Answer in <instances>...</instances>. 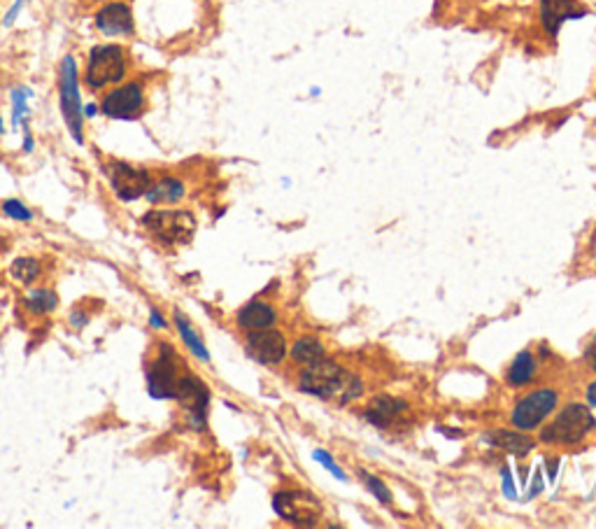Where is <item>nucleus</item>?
I'll list each match as a JSON object with an SVG mask.
<instances>
[{
    "label": "nucleus",
    "mask_w": 596,
    "mask_h": 529,
    "mask_svg": "<svg viewBox=\"0 0 596 529\" xmlns=\"http://www.w3.org/2000/svg\"><path fill=\"white\" fill-rule=\"evenodd\" d=\"M301 392L319 396V399H331V402L348 403L350 399L361 395V383L352 373L341 369L336 361L319 360L306 369L298 378Z\"/></svg>",
    "instance_id": "obj_1"
},
{
    "label": "nucleus",
    "mask_w": 596,
    "mask_h": 529,
    "mask_svg": "<svg viewBox=\"0 0 596 529\" xmlns=\"http://www.w3.org/2000/svg\"><path fill=\"white\" fill-rule=\"evenodd\" d=\"M58 105H61V115L65 119L70 135L77 145H84V112H82V96H80V70L73 54H65L61 65H58Z\"/></svg>",
    "instance_id": "obj_2"
},
{
    "label": "nucleus",
    "mask_w": 596,
    "mask_h": 529,
    "mask_svg": "<svg viewBox=\"0 0 596 529\" xmlns=\"http://www.w3.org/2000/svg\"><path fill=\"white\" fill-rule=\"evenodd\" d=\"M126 52L119 45H99L89 52L87 68H84V84L89 89H105L119 84L126 77Z\"/></svg>",
    "instance_id": "obj_3"
},
{
    "label": "nucleus",
    "mask_w": 596,
    "mask_h": 529,
    "mask_svg": "<svg viewBox=\"0 0 596 529\" xmlns=\"http://www.w3.org/2000/svg\"><path fill=\"white\" fill-rule=\"evenodd\" d=\"M596 427V420L592 411L583 403H571L557 415L552 425L540 431L543 443H555V446H571L578 443Z\"/></svg>",
    "instance_id": "obj_4"
},
{
    "label": "nucleus",
    "mask_w": 596,
    "mask_h": 529,
    "mask_svg": "<svg viewBox=\"0 0 596 529\" xmlns=\"http://www.w3.org/2000/svg\"><path fill=\"white\" fill-rule=\"evenodd\" d=\"M143 224L150 229L159 240L163 243L175 245V243H189L196 231V220H194L192 212L186 210H151L143 217Z\"/></svg>",
    "instance_id": "obj_5"
},
{
    "label": "nucleus",
    "mask_w": 596,
    "mask_h": 529,
    "mask_svg": "<svg viewBox=\"0 0 596 529\" xmlns=\"http://www.w3.org/2000/svg\"><path fill=\"white\" fill-rule=\"evenodd\" d=\"M159 357L151 361L150 371H147V392L151 399L166 402V399H175L177 392V380H180V361L175 357V350L170 345L161 343L159 345Z\"/></svg>",
    "instance_id": "obj_6"
},
{
    "label": "nucleus",
    "mask_w": 596,
    "mask_h": 529,
    "mask_svg": "<svg viewBox=\"0 0 596 529\" xmlns=\"http://www.w3.org/2000/svg\"><path fill=\"white\" fill-rule=\"evenodd\" d=\"M143 110H145V89L140 87L138 82H126L122 87L105 93L100 100V112L119 122L138 119Z\"/></svg>",
    "instance_id": "obj_7"
},
{
    "label": "nucleus",
    "mask_w": 596,
    "mask_h": 529,
    "mask_svg": "<svg viewBox=\"0 0 596 529\" xmlns=\"http://www.w3.org/2000/svg\"><path fill=\"white\" fill-rule=\"evenodd\" d=\"M557 402H559V395L550 390V387L531 392V395H527L517 403L513 415H510V422L520 431L539 429L540 422L557 408Z\"/></svg>",
    "instance_id": "obj_8"
},
{
    "label": "nucleus",
    "mask_w": 596,
    "mask_h": 529,
    "mask_svg": "<svg viewBox=\"0 0 596 529\" xmlns=\"http://www.w3.org/2000/svg\"><path fill=\"white\" fill-rule=\"evenodd\" d=\"M105 173H108L112 192L122 201L143 198L151 186V175L143 169H135V166L126 161H110L105 166Z\"/></svg>",
    "instance_id": "obj_9"
},
{
    "label": "nucleus",
    "mask_w": 596,
    "mask_h": 529,
    "mask_svg": "<svg viewBox=\"0 0 596 529\" xmlns=\"http://www.w3.org/2000/svg\"><path fill=\"white\" fill-rule=\"evenodd\" d=\"M272 508L280 518L294 525H315L322 518V504L307 492H278Z\"/></svg>",
    "instance_id": "obj_10"
},
{
    "label": "nucleus",
    "mask_w": 596,
    "mask_h": 529,
    "mask_svg": "<svg viewBox=\"0 0 596 529\" xmlns=\"http://www.w3.org/2000/svg\"><path fill=\"white\" fill-rule=\"evenodd\" d=\"M175 399H177V403L186 411L189 425H192L194 429H203V427H205V420H208V403H210L208 387H205L196 376H180Z\"/></svg>",
    "instance_id": "obj_11"
},
{
    "label": "nucleus",
    "mask_w": 596,
    "mask_h": 529,
    "mask_svg": "<svg viewBox=\"0 0 596 529\" xmlns=\"http://www.w3.org/2000/svg\"><path fill=\"white\" fill-rule=\"evenodd\" d=\"M247 355L259 364L275 367L287 355V341L278 329H252L247 336Z\"/></svg>",
    "instance_id": "obj_12"
},
{
    "label": "nucleus",
    "mask_w": 596,
    "mask_h": 529,
    "mask_svg": "<svg viewBox=\"0 0 596 529\" xmlns=\"http://www.w3.org/2000/svg\"><path fill=\"white\" fill-rule=\"evenodd\" d=\"M96 29L100 30L108 38H126L135 30L134 22V10L126 3H119V0H112V3H105L96 17H93Z\"/></svg>",
    "instance_id": "obj_13"
},
{
    "label": "nucleus",
    "mask_w": 596,
    "mask_h": 529,
    "mask_svg": "<svg viewBox=\"0 0 596 529\" xmlns=\"http://www.w3.org/2000/svg\"><path fill=\"white\" fill-rule=\"evenodd\" d=\"M587 10L578 5V0H540V23L548 35L555 38L566 22L583 19Z\"/></svg>",
    "instance_id": "obj_14"
},
{
    "label": "nucleus",
    "mask_w": 596,
    "mask_h": 529,
    "mask_svg": "<svg viewBox=\"0 0 596 529\" xmlns=\"http://www.w3.org/2000/svg\"><path fill=\"white\" fill-rule=\"evenodd\" d=\"M186 194L185 182L177 178H161V180L151 182V186L145 192L147 204L151 205H175L180 204Z\"/></svg>",
    "instance_id": "obj_15"
},
{
    "label": "nucleus",
    "mask_w": 596,
    "mask_h": 529,
    "mask_svg": "<svg viewBox=\"0 0 596 529\" xmlns=\"http://www.w3.org/2000/svg\"><path fill=\"white\" fill-rule=\"evenodd\" d=\"M408 406L399 399H392V396H377L373 399L368 411H366V420L376 427H389L392 422H396L401 413H405Z\"/></svg>",
    "instance_id": "obj_16"
},
{
    "label": "nucleus",
    "mask_w": 596,
    "mask_h": 529,
    "mask_svg": "<svg viewBox=\"0 0 596 529\" xmlns=\"http://www.w3.org/2000/svg\"><path fill=\"white\" fill-rule=\"evenodd\" d=\"M275 317H278V313L272 306L263 301H252L238 313V325L243 329H249V332L252 329H266V326L275 325Z\"/></svg>",
    "instance_id": "obj_17"
},
{
    "label": "nucleus",
    "mask_w": 596,
    "mask_h": 529,
    "mask_svg": "<svg viewBox=\"0 0 596 529\" xmlns=\"http://www.w3.org/2000/svg\"><path fill=\"white\" fill-rule=\"evenodd\" d=\"M487 441H492V446L497 448H504L505 453H513L515 457H524L533 450V441L529 437H524L520 429L517 431H505L497 429L492 434H487Z\"/></svg>",
    "instance_id": "obj_18"
},
{
    "label": "nucleus",
    "mask_w": 596,
    "mask_h": 529,
    "mask_svg": "<svg viewBox=\"0 0 596 529\" xmlns=\"http://www.w3.org/2000/svg\"><path fill=\"white\" fill-rule=\"evenodd\" d=\"M175 326H177V332H180V338L185 341L186 350H192V355H196L198 360L210 361V352H208V348H205V343H203L201 334L194 329L192 322L186 320L185 315L175 313Z\"/></svg>",
    "instance_id": "obj_19"
},
{
    "label": "nucleus",
    "mask_w": 596,
    "mask_h": 529,
    "mask_svg": "<svg viewBox=\"0 0 596 529\" xmlns=\"http://www.w3.org/2000/svg\"><path fill=\"white\" fill-rule=\"evenodd\" d=\"M30 99L33 91L29 87H14L10 93L12 100V126L14 128H29V115H30Z\"/></svg>",
    "instance_id": "obj_20"
},
{
    "label": "nucleus",
    "mask_w": 596,
    "mask_h": 529,
    "mask_svg": "<svg viewBox=\"0 0 596 529\" xmlns=\"http://www.w3.org/2000/svg\"><path fill=\"white\" fill-rule=\"evenodd\" d=\"M291 357H294L296 364H303V367H310L315 361L324 360V345L319 343L317 338L313 336H303L298 338L291 348Z\"/></svg>",
    "instance_id": "obj_21"
},
{
    "label": "nucleus",
    "mask_w": 596,
    "mask_h": 529,
    "mask_svg": "<svg viewBox=\"0 0 596 529\" xmlns=\"http://www.w3.org/2000/svg\"><path fill=\"white\" fill-rule=\"evenodd\" d=\"M533 376H536V360H533L531 352H520L508 371V383L520 387V385L531 383Z\"/></svg>",
    "instance_id": "obj_22"
},
{
    "label": "nucleus",
    "mask_w": 596,
    "mask_h": 529,
    "mask_svg": "<svg viewBox=\"0 0 596 529\" xmlns=\"http://www.w3.org/2000/svg\"><path fill=\"white\" fill-rule=\"evenodd\" d=\"M40 275V264L33 256H19L14 259L10 266V278L17 282V285H30L35 282Z\"/></svg>",
    "instance_id": "obj_23"
},
{
    "label": "nucleus",
    "mask_w": 596,
    "mask_h": 529,
    "mask_svg": "<svg viewBox=\"0 0 596 529\" xmlns=\"http://www.w3.org/2000/svg\"><path fill=\"white\" fill-rule=\"evenodd\" d=\"M58 306V299L52 290H33L26 294V308L35 315L52 313Z\"/></svg>",
    "instance_id": "obj_24"
},
{
    "label": "nucleus",
    "mask_w": 596,
    "mask_h": 529,
    "mask_svg": "<svg viewBox=\"0 0 596 529\" xmlns=\"http://www.w3.org/2000/svg\"><path fill=\"white\" fill-rule=\"evenodd\" d=\"M359 476H361V481L368 485V490H371L377 499L383 501V504H392V492H389V488L383 483V481H380V478L371 476L368 472H359Z\"/></svg>",
    "instance_id": "obj_25"
},
{
    "label": "nucleus",
    "mask_w": 596,
    "mask_h": 529,
    "mask_svg": "<svg viewBox=\"0 0 596 529\" xmlns=\"http://www.w3.org/2000/svg\"><path fill=\"white\" fill-rule=\"evenodd\" d=\"M3 212H5L7 217H12V220H19V221L33 220V212H30V210L26 208L22 201H17V198H10V201H5V204H3Z\"/></svg>",
    "instance_id": "obj_26"
},
{
    "label": "nucleus",
    "mask_w": 596,
    "mask_h": 529,
    "mask_svg": "<svg viewBox=\"0 0 596 529\" xmlns=\"http://www.w3.org/2000/svg\"><path fill=\"white\" fill-rule=\"evenodd\" d=\"M315 460H319V464L324 466V469H329L333 476L338 478V481H348V476H345V472H342L341 466L333 462V457H331L329 453H324V450H315Z\"/></svg>",
    "instance_id": "obj_27"
},
{
    "label": "nucleus",
    "mask_w": 596,
    "mask_h": 529,
    "mask_svg": "<svg viewBox=\"0 0 596 529\" xmlns=\"http://www.w3.org/2000/svg\"><path fill=\"white\" fill-rule=\"evenodd\" d=\"M26 3H29V0H14V3H12L10 10H7V14H5V19H3V23H5V26H12V23L17 22V17H19V14H22V10H23V5H26Z\"/></svg>",
    "instance_id": "obj_28"
},
{
    "label": "nucleus",
    "mask_w": 596,
    "mask_h": 529,
    "mask_svg": "<svg viewBox=\"0 0 596 529\" xmlns=\"http://www.w3.org/2000/svg\"><path fill=\"white\" fill-rule=\"evenodd\" d=\"M150 325L154 326V329H166V326H168V320H166V317H163V315L159 313V310L151 308V313H150Z\"/></svg>",
    "instance_id": "obj_29"
},
{
    "label": "nucleus",
    "mask_w": 596,
    "mask_h": 529,
    "mask_svg": "<svg viewBox=\"0 0 596 529\" xmlns=\"http://www.w3.org/2000/svg\"><path fill=\"white\" fill-rule=\"evenodd\" d=\"M504 490H505V495H508L510 499H515V485H513V478H510L508 466L504 469Z\"/></svg>",
    "instance_id": "obj_30"
},
{
    "label": "nucleus",
    "mask_w": 596,
    "mask_h": 529,
    "mask_svg": "<svg viewBox=\"0 0 596 529\" xmlns=\"http://www.w3.org/2000/svg\"><path fill=\"white\" fill-rule=\"evenodd\" d=\"M35 143H33V134H30L29 128H23V150L33 152Z\"/></svg>",
    "instance_id": "obj_31"
},
{
    "label": "nucleus",
    "mask_w": 596,
    "mask_h": 529,
    "mask_svg": "<svg viewBox=\"0 0 596 529\" xmlns=\"http://www.w3.org/2000/svg\"><path fill=\"white\" fill-rule=\"evenodd\" d=\"M587 361H590L592 369H594V371H596V338H594V341H592L590 348H587Z\"/></svg>",
    "instance_id": "obj_32"
},
{
    "label": "nucleus",
    "mask_w": 596,
    "mask_h": 529,
    "mask_svg": "<svg viewBox=\"0 0 596 529\" xmlns=\"http://www.w3.org/2000/svg\"><path fill=\"white\" fill-rule=\"evenodd\" d=\"M82 112H84V117H96L100 112V105L89 103V105H84V108H82Z\"/></svg>",
    "instance_id": "obj_33"
},
{
    "label": "nucleus",
    "mask_w": 596,
    "mask_h": 529,
    "mask_svg": "<svg viewBox=\"0 0 596 529\" xmlns=\"http://www.w3.org/2000/svg\"><path fill=\"white\" fill-rule=\"evenodd\" d=\"M587 402H590L592 408H596V383H592L587 387Z\"/></svg>",
    "instance_id": "obj_34"
},
{
    "label": "nucleus",
    "mask_w": 596,
    "mask_h": 529,
    "mask_svg": "<svg viewBox=\"0 0 596 529\" xmlns=\"http://www.w3.org/2000/svg\"><path fill=\"white\" fill-rule=\"evenodd\" d=\"M548 473H550V481H555V476H557V460H548Z\"/></svg>",
    "instance_id": "obj_35"
},
{
    "label": "nucleus",
    "mask_w": 596,
    "mask_h": 529,
    "mask_svg": "<svg viewBox=\"0 0 596 529\" xmlns=\"http://www.w3.org/2000/svg\"><path fill=\"white\" fill-rule=\"evenodd\" d=\"M0 134H5V122H3V115H0Z\"/></svg>",
    "instance_id": "obj_36"
}]
</instances>
